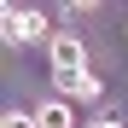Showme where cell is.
I'll return each mask as SVG.
<instances>
[{"mask_svg":"<svg viewBox=\"0 0 128 128\" xmlns=\"http://www.w3.org/2000/svg\"><path fill=\"white\" fill-rule=\"evenodd\" d=\"M47 64H52V82L64 93L76 88L82 76H88V47H82V35H70V29H58L52 41H47Z\"/></svg>","mask_w":128,"mask_h":128,"instance_id":"1","label":"cell"},{"mask_svg":"<svg viewBox=\"0 0 128 128\" xmlns=\"http://www.w3.org/2000/svg\"><path fill=\"white\" fill-rule=\"evenodd\" d=\"M0 18H6V41H12V47H35V41H52V29H47V12H41V6H6Z\"/></svg>","mask_w":128,"mask_h":128,"instance_id":"2","label":"cell"},{"mask_svg":"<svg viewBox=\"0 0 128 128\" xmlns=\"http://www.w3.org/2000/svg\"><path fill=\"white\" fill-rule=\"evenodd\" d=\"M35 128H76L70 99H41V105H35Z\"/></svg>","mask_w":128,"mask_h":128,"instance_id":"3","label":"cell"},{"mask_svg":"<svg viewBox=\"0 0 128 128\" xmlns=\"http://www.w3.org/2000/svg\"><path fill=\"white\" fill-rule=\"evenodd\" d=\"M0 128H35V111H18L12 105V111H0Z\"/></svg>","mask_w":128,"mask_h":128,"instance_id":"4","label":"cell"},{"mask_svg":"<svg viewBox=\"0 0 128 128\" xmlns=\"http://www.w3.org/2000/svg\"><path fill=\"white\" fill-rule=\"evenodd\" d=\"M70 99H99V76L88 70V76H82V82H76V88H70Z\"/></svg>","mask_w":128,"mask_h":128,"instance_id":"5","label":"cell"},{"mask_svg":"<svg viewBox=\"0 0 128 128\" xmlns=\"http://www.w3.org/2000/svg\"><path fill=\"white\" fill-rule=\"evenodd\" d=\"M88 128H122V116H93Z\"/></svg>","mask_w":128,"mask_h":128,"instance_id":"6","label":"cell"},{"mask_svg":"<svg viewBox=\"0 0 128 128\" xmlns=\"http://www.w3.org/2000/svg\"><path fill=\"white\" fill-rule=\"evenodd\" d=\"M122 29H128V24H122Z\"/></svg>","mask_w":128,"mask_h":128,"instance_id":"7","label":"cell"}]
</instances>
